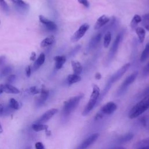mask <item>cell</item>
<instances>
[{"label": "cell", "mask_w": 149, "mask_h": 149, "mask_svg": "<svg viewBox=\"0 0 149 149\" xmlns=\"http://www.w3.org/2000/svg\"><path fill=\"white\" fill-rule=\"evenodd\" d=\"M149 108V94L144 97L139 102L134 105L129 111L128 116L130 119H134L141 115Z\"/></svg>", "instance_id": "obj_1"}, {"label": "cell", "mask_w": 149, "mask_h": 149, "mask_svg": "<svg viewBox=\"0 0 149 149\" xmlns=\"http://www.w3.org/2000/svg\"><path fill=\"white\" fill-rule=\"evenodd\" d=\"M130 65L129 63H127L125 64L123 66H122L119 70H118L116 72H115V73H113L109 77V79H108V80L107 81V82L106 83V85H105L104 90L102 91V93L100 95L99 99L100 98H101V99H102L103 98V97L107 93L108 90L110 89L112 85L114 83H115L116 81H118L125 73V72L128 70V69L130 67Z\"/></svg>", "instance_id": "obj_2"}, {"label": "cell", "mask_w": 149, "mask_h": 149, "mask_svg": "<svg viewBox=\"0 0 149 149\" xmlns=\"http://www.w3.org/2000/svg\"><path fill=\"white\" fill-rule=\"evenodd\" d=\"M83 94H79L72 97L64 102L62 108V115L64 117L69 116L72 112L77 107L79 102L82 99Z\"/></svg>", "instance_id": "obj_3"}, {"label": "cell", "mask_w": 149, "mask_h": 149, "mask_svg": "<svg viewBox=\"0 0 149 149\" xmlns=\"http://www.w3.org/2000/svg\"><path fill=\"white\" fill-rule=\"evenodd\" d=\"M100 95V90L99 87L97 84H94L93 86V91L90 95L88 102L82 112L83 115H87L93 109L99 99Z\"/></svg>", "instance_id": "obj_4"}, {"label": "cell", "mask_w": 149, "mask_h": 149, "mask_svg": "<svg viewBox=\"0 0 149 149\" xmlns=\"http://www.w3.org/2000/svg\"><path fill=\"white\" fill-rule=\"evenodd\" d=\"M123 35V33L122 32H120L116 37V38L111 47V49L109 51L108 54L107 56V59H106L107 63H109L113 59V57L115 56V54H116L118 49L119 44L120 43V42L122 41Z\"/></svg>", "instance_id": "obj_5"}, {"label": "cell", "mask_w": 149, "mask_h": 149, "mask_svg": "<svg viewBox=\"0 0 149 149\" xmlns=\"http://www.w3.org/2000/svg\"><path fill=\"white\" fill-rule=\"evenodd\" d=\"M137 75H138V72L135 71L133 73H132L130 75L127 76L125 79V80L123 81V82L122 83L120 87L119 88L118 90V95H120L123 94L127 89L129 86L134 82Z\"/></svg>", "instance_id": "obj_6"}, {"label": "cell", "mask_w": 149, "mask_h": 149, "mask_svg": "<svg viewBox=\"0 0 149 149\" xmlns=\"http://www.w3.org/2000/svg\"><path fill=\"white\" fill-rule=\"evenodd\" d=\"M89 27L90 26L87 23H83V24H81L72 36L70 38L71 41L76 42L79 41L80 38H81L89 29Z\"/></svg>", "instance_id": "obj_7"}, {"label": "cell", "mask_w": 149, "mask_h": 149, "mask_svg": "<svg viewBox=\"0 0 149 149\" xmlns=\"http://www.w3.org/2000/svg\"><path fill=\"white\" fill-rule=\"evenodd\" d=\"M98 137V133H94L88 136L86 139H85L81 143H80L77 147L74 149H87L90 146L93 144L97 140Z\"/></svg>", "instance_id": "obj_8"}, {"label": "cell", "mask_w": 149, "mask_h": 149, "mask_svg": "<svg viewBox=\"0 0 149 149\" xmlns=\"http://www.w3.org/2000/svg\"><path fill=\"white\" fill-rule=\"evenodd\" d=\"M58 111V109L56 108H52L47 111L44 114H42L41 117L36 121V123L43 124L49 120L54 115H55Z\"/></svg>", "instance_id": "obj_9"}, {"label": "cell", "mask_w": 149, "mask_h": 149, "mask_svg": "<svg viewBox=\"0 0 149 149\" xmlns=\"http://www.w3.org/2000/svg\"><path fill=\"white\" fill-rule=\"evenodd\" d=\"M39 20L41 23H42L43 24L45 25V27L48 30L54 31V30H55L57 28L56 24L54 22L49 20L43 15L39 16Z\"/></svg>", "instance_id": "obj_10"}, {"label": "cell", "mask_w": 149, "mask_h": 149, "mask_svg": "<svg viewBox=\"0 0 149 149\" xmlns=\"http://www.w3.org/2000/svg\"><path fill=\"white\" fill-rule=\"evenodd\" d=\"M117 109V105L116 104L113 102H108L106 104H105L102 109L101 111L107 115H110L112 113H113Z\"/></svg>", "instance_id": "obj_11"}, {"label": "cell", "mask_w": 149, "mask_h": 149, "mask_svg": "<svg viewBox=\"0 0 149 149\" xmlns=\"http://www.w3.org/2000/svg\"><path fill=\"white\" fill-rule=\"evenodd\" d=\"M13 2L19 12H27L29 10V5L23 0H9Z\"/></svg>", "instance_id": "obj_12"}, {"label": "cell", "mask_w": 149, "mask_h": 149, "mask_svg": "<svg viewBox=\"0 0 149 149\" xmlns=\"http://www.w3.org/2000/svg\"><path fill=\"white\" fill-rule=\"evenodd\" d=\"M109 21V17L105 15H103L98 18L96 23L94 24V29L95 30H98L102 27H103L104 25L107 24Z\"/></svg>", "instance_id": "obj_13"}, {"label": "cell", "mask_w": 149, "mask_h": 149, "mask_svg": "<svg viewBox=\"0 0 149 149\" xmlns=\"http://www.w3.org/2000/svg\"><path fill=\"white\" fill-rule=\"evenodd\" d=\"M40 93L41 94L40 97L36 100L37 106H41V105H42L47 100L49 96V91L44 87L41 88Z\"/></svg>", "instance_id": "obj_14"}, {"label": "cell", "mask_w": 149, "mask_h": 149, "mask_svg": "<svg viewBox=\"0 0 149 149\" xmlns=\"http://www.w3.org/2000/svg\"><path fill=\"white\" fill-rule=\"evenodd\" d=\"M101 37H102L101 33H99L97 34L96 35H95L94 36H93L88 43V49H91L94 48L100 42V41H101Z\"/></svg>", "instance_id": "obj_15"}, {"label": "cell", "mask_w": 149, "mask_h": 149, "mask_svg": "<svg viewBox=\"0 0 149 149\" xmlns=\"http://www.w3.org/2000/svg\"><path fill=\"white\" fill-rule=\"evenodd\" d=\"M54 60L55 62V68L57 69H60L65 63L66 58L65 55H57L54 57Z\"/></svg>", "instance_id": "obj_16"}, {"label": "cell", "mask_w": 149, "mask_h": 149, "mask_svg": "<svg viewBox=\"0 0 149 149\" xmlns=\"http://www.w3.org/2000/svg\"><path fill=\"white\" fill-rule=\"evenodd\" d=\"M71 65H72L74 74L79 75L81 73V72L83 70V68H82L81 63L79 61H75V60L72 61Z\"/></svg>", "instance_id": "obj_17"}, {"label": "cell", "mask_w": 149, "mask_h": 149, "mask_svg": "<svg viewBox=\"0 0 149 149\" xmlns=\"http://www.w3.org/2000/svg\"><path fill=\"white\" fill-rule=\"evenodd\" d=\"M45 59V56L44 54L41 53L39 55L37 59L35 61V62L33 65V71H35V70H37L44 63Z\"/></svg>", "instance_id": "obj_18"}, {"label": "cell", "mask_w": 149, "mask_h": 149, "mask_svg": "<svg viewBox=\"0 0 149 149\" xmlns=\"http://www.w3.org/2000/svg\"><path fill=\"white\" fill-rule=\"evenodd\" d=\"M3 92L8 93V94H19L20 91L16 87L13 86L9 84H3Z\"/></svg>", "instance_id": "obj_19"}, {"label": "cell", "mask_w": 149, "mask_h": 149, "mask_svg": "<svg viewBox=\"0 0 149 149\" xmlns=\"http://www.w3.org/2000/svg\"><path fill=\"white\" fill-rule=\"evenodd\" d=\"M81 80V77L79 75L76 74H70L67 77V81L69 85H72L77 83Z\"/></svg>", "instance_id": "obj_20"}, {"label": "cell", "mask_w": 149, "mask_h": 149, "mask_svg": "<svg viewBox=\"0 0 149 149\" xmlns=\"http://www.w3.org/2000/svg\"><path fill=\"white\" fill-rule=\"evenodd\" d=\"M133 134L131 133H127L123 136H122L120 137H119L118 139H117V143L119 144H123L125 143L130 140H131L133 138Z\"/></svg>", "instance_id": "obj_21"}, {"label": "cell", "mask_w": 149, "mask_h": 149, "mask_svg": "<svg viewBox=\"0 0 149 149\" xmlns=\"http://www.w3.org/2000/svg\"><path fill=\"white\" fill-rule=\"evenodd\" d=\"M136 33L138 36L140 42V43L143 42L145 39V36H146L145 30L141 27H137L136 28Z\"/></svg>", "instance_id": "obj_22"}, {"label": "cell", "mask_w": 149, "mask_h": 149, "mask_svg": "<svg viewBox=\"0 0 149 149\" xmlns=\"http://www.w3.org/2000/svg\"><path fill=\"white\" fill-rule=\"evenodd\" d=\"M145 147H149V137L139 141L134 146L135 149H140Z\"/></svg>", "instance_id": "obj_23"}, {"label": "cell", "mask_w": 149, "mask_h": 149, "mask_svg": "<svg viewBox=\"0 0 149 149\" xmlns=\"http://www.w3.org/2000/svg\"><path fill=\"white\" fill-rule=\"evenodd\" d=\"M55 38L53 36H51L46 37L41 42V47H46L53 44Z\"/></svg>", "instance_id": "obj_24"}, {"label": "cell", "mask_w": 149, "mask_h": 149, "mask_svg": "<svg viewBox=\"0 0 149 149\" xmlns=\"http://www.w3.org/2000/svg\"><path fill=\"white\" fill-rule=\"evenodd\" d=\"M149 58V42L146 45L144 49L140 56V61L143 62Z\"/></svg>", "instance_id": "obj_25"}, {"label": "cell", "mask_w": 149, "mask_h": 149, "mask_svg": "<svg viewBox=\"0 0 149 149\" xmlns=\"http://www.w3.org/2000/svg\"><path fill=\"white\" fill-rule=\"evenodd\" d=\"M141 22V17L139 15H135L130 22V26L132 28H136L137 24Z\"/></svg>", "instance_id": "obj_26"}, {"label": "cell", "mask_w": 149, "mask_h": 149, "mask_svg": "<svg viewBox=\"0 0 149 149\" xmlns=\"http://www.w3.org/2000/svg\"><path fill=\"white\" fill-rule=\"evenodd\" d=\"M48 127V126L40 123H34L32 125V129L35 132H40L44 130H47Z\"/></svg>", "instance_id": "obj_27"}, {"label": "cell", "mask_w": 149, "mask_h": 149, "mask_svg": "<svg viewBox=\"0 0 149 149\" xmlns=\"http://www.w3.org/2000/svg\"><path fill=\"white\" fill-rule=\"evenodd\" d=\"M111 41V33L110 31H107L105 34L104 37V47L105 48H107Z\"/></svg>", "instance_id": "obj_28"}, {"label": "cell", "mask_w": 149, "mask_h": 149, "mask_svg": "<svg viewBox=\"0 0 149 149\" xmlns=\"http://www.w3.org/2000/svg\"><path fill=\"white\" fill-rule=\"evenodd\" d=\"M142 24L144 28L149 31V13L144 15L141 17Z\"/></svg>", "instance_id": "obj_29"}, {"label": "cell", "mask_w": 149, "mask_h": 149, "mask_svg": "<svg viewBox=\"0 0 149 149\" xmlns=\"http://www.w3.org/2000/svg\"><path fill=\"white\" fill-rule=\"evenodd\" d=\"M9 107L13 110H17L19 109V103L15 98H10L9 100Z\"/></svg>", "instance_id": "obj_30"}, {"label": "cell", "mask_w": 149, "mask_h": 149, "mask_svg": "<svg viewBox=\"0 0 149 149\" xmlns=\"http://www.w3.org/2000/svg\"><path fill=\"white\" fill-rule=\"evenodd\" d=\"M12 70V67L8 66L5 67H3L0 72V77H3L8 75Z\"/></svg>", "instance_id": "obj_31"}, {"label": "cell", "mask_w": 149, "mask_h": 149, "mask_svg": "<svg viewBox=\"0 0 149 149\" xmlns=\"http://www.w3.org/2000/svg\"><path fill=\"white\" fill-rule=\"evenodd\" d=\"M0 8L5 12H8L9 10V8L5 0H0Z\"/></svg>", "instance_id": "obj_32"}, {"label": "cell", "mask_w": 149, "mask_h": 149, "mask_svg": "<svg viewBox=\"0 0 149 149\" xmlns=\"http://www.w3.org/2000/svg\"><path fill=\"white\" fill-rule=\"evenodd\" d=\"M16 75L15 74H10L8 76L6 79V84H11L16 79Z\"/></svg>", "instance_id": "obj_33"}, {"label": "cell", "mask_w": 149, "mask_h": 149, "mask_svg": "<svg viewBox=\"0 0 149 149\" xmlns=\"http://www.w3.org/2000/svg\"><path fill=\"white\" fill-rule=\"evenodd\" d=\"M29 92L33 94H36L40 92V90H38L36 86H32L29 88Z\"/></svg>", "instance_id": "obj_34"}, {"label": "cell", "mask_w": 149, "mask_h": 149, "mask_svg": "<svg viewBox=\"0 0 149 149\" xmlns=\"http://www.w3.org/2000/svg\"><path fill=\"white\" fill-rule=\"evenodd\" d=\"M143 74L144 76H147L149 74V62L145 66L143 71Z\"/></svg>", "instance_id": "obj_35"}, {"label": "cell", "mask_w": 149, "mask_h": 149, "mask_svg": "<svg viewBox=\"0 0 149 149\" xmlns=\"http://www.w3.org/2000/svg\"><path fill=\"white\" fill-rule=\"evenodd\" d=\"M6 62V56L5 55L0 56V68H3Z\"/></svg>", "instance_id": "obj_36"}, {"label": "cell", "mask_w": 149, "mask_h": 149, "mask_svg": "<svg viewBox=\"0 0 149 149\" xmlns=\"http://www.w3.org/2000/svg\"><path fill=\"white\" fill-rule=\"evenodd\" d=\"M77 1L80 4L83 5L86 8H88L90 6V3L88 0H77Z\"/></svg>", "instance_id": "obj_37"}, {"label": "cell", "mask_w": 149, "mask_h": 149, "mask_svg": "<svg viewBox=\"0 0 149 149\" xmlns=\"http://www.w3.org/2000/svg\"><path fill=\"white\" fill-rule=\"evenodd\" d=\"M36 149H45V147L41 142H37L35 144Z\"/></svg>", "instance_id": "obj_38"}, {"label": "cell", "mask_w": 149, "mask_h": 149, "mask_svg": "<svg viewBox=\"0 0 149 149\" xmlns=\"http://www.w3.org/2000/svg\"><path fill=\"white\" fill-rule=\"evenodd\" d=\"M25 71H26V74L27 77H29L30 76V75H31V68L30 65L26 66Z\"/></svg>", "instance_id": "obj_39"}, {"label": "cell", "mask_w": 149, "mask_h": 149, "mask_svg": "<svg viewBox=\"0 0 149 149\" xmlns=\"http://www.w3.org/2000/svg\"><path fill=\"white\" fill-rule=\"evenodd\" d=\"M4 109H5V107L3 106V105L2 104H0V116H2L3 115Z\"/></svg>", "instance_id": "obj_40"}, {"label": "cell", "mask_w": 149, "mask_h": 149, "mask_svg": "<svg viewBox=\"0 0 149 149\" xmlns=\"http://www.w3.org/2000/svg\"><path fill=\"white\" fill-rule=\"evenodd\" d=\"M36 52L34 51H33L31 52V55H30V61H34L36 59Z\"/></svg>", "instance_id": "obj_41"}, {"label": "cell", "mask_w": 149, "mask_h": 149, "mask_svg": "<svg viewBox=\"0 0 149 149\" xmlns=\"http://www.w3.org/2000/svg\"><path fill=\"white\" fill-rule=\"evenodd\" d=\"M148 94H149V87H147L146 90H144V91H143V93L141 94V96L145 97V96H146V95H148Z\"/></svg>", "instance_id": "obj_42"}, {"label": "cell", "mask_w": 149, "mask_h": 149, "mask_svg": "<svg viewBox=\"0 0 149 149\" xmlns=\"http://www.w3.org/2000/svg\"><path fill=\"white\" fill-rule=\"evenodd\" d=\"M95 78L96 79H97V80L100 79L101 78V73H99V72H97V73H95Z\"/></svg>", "instance_id": "obj_43"}, {"label": "cell", "mask_w": 149, "mask_h": 149, "mask_svg": "<svg viewBox=\"0 0 149 149\" xmlns=\"http://www.w3.org/2000/svg\"><path fill=\"white\" fill-rule=\"evenodd\" d=\"M3 92V84H0V94H2Z\"/></svg>", "instance_id": "obj_44"}, {"label": "cell", "mask_w": 149, "mask_h": 149, "mask_svg": "<svg viewBox=\"0 0 149 149\" xmlns=\"http://www.w3.org/2000/svg\"><path fill=\"white\" fill-rule=\"evenodd\" d=\"M110 149H126V148L125 147H123L119 146V147H113V148H110Z\"/></svg>", "instance_id": "obj_45"}, {"label": "cell", "mask_w": 149, "mask_h": 149, "mask_svg": "<svg viewBox=\"0 0 149 149\" xmlns=\"http://www.w3.org/2000/svg\"><path fill=\"white\" fill-rule=\"evenodd\" d=\"M3 132V129H2V125H1V123H0V134L2 133Z\"/></svg>", "instance_id": "obj_46"}, {"label": "cell", "mask_w": 149, "mask_h": 149, "mask_svg": "<svg viewBox=\"0 0 149 149\" xmlns=\"http://www.w3.org/2000/svg\"><path fill=\"white\" fill-rule=\"evenodd\" d=\"M25 149H31V147H27V148H26Z\"/></svg>", "instance_id": "obj_47"}, {"label": "cell", "mask_w": 149, "mask_h": 149, "mask_svg": "<svg viewBox=\"0 0 149 149\" xmlns=\"http://www.w3.org/2000/svg\"><path fill=\"white\" fill-rule=\"evenodd\" d=\"M140 149H149V147H145V148H142Z\"/></svg>", "instance_id": "obj_48"}, {"label": "cell", "mask_w": 149, "mask_h": 149, "mask_svg": "<svg viewBox=\"0 0 149 149\" xmlns=\"http://www.w3.org/2000/svg\"><path fill=\"white\" fill-rule=\"evenodd\" d=\"M0 23H1V22H0Z\"/></svg>", "instance_id": "obj_49"}]
</instances>
